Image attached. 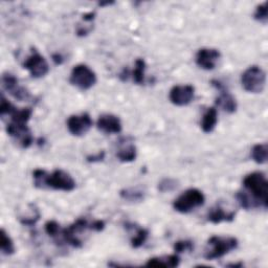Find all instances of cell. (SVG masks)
<instances>
[{
  "instance_id": "1",
  "label": "cell",
  "mask_w": 268,
  "mask_h": 268,
  "mask_svg": "<svg viewBox=\"0 0 268 268\" xmlns=\"http://www.w3.org/2000/svg\"><path fill=\"white\" fill-rule=\"evenodd\" d=\"M34 185L38 189H52L56 191L71 192L76 189V182L67 172L55 170L48 174L45 170L37 169L34 173Z\"/></svg>"
},
{
  "instance_id": "2",
  "label": "cell",
  "mask_w": 268,
  "mask_h": 268,
  "mask_svg": "<svg viewBox=\"0 0 268 268\" xmlns=\"http://www.w3.org/2000/svg\"><path fill=\"white\" fill-rule=\"evenodd\" d=\"M243 186L249 193H251L252 198L259 204V206H263L264 209H267L268 183L264 173L254 172L248 174L244 178Z\"/></svg>"
},
{
  "instance_id": "3",
  "label": "cell",
  "mask_w": 268,
  "mask_h": 268,
  "mask_svg": "<svg viewBox=\"0 0 268 268\" xmlns=\"http://www.w3.org/2000/svg\"><path fill=\"white\" fill-rule=\"evenodd\" d=\"M238 240L234 237L213 236L209 239L207 248L204 254L206 260H215L222 258L238 247Z\"/></svg>"
},
{
  "instance_id": "4",
  "label": "cell",
  "mask_w": 268,
  "mask_h": 268,
  "mask_svg": "<svg viewBox=\"0 0 268 268\" xmlns=\"http://www.w3.org/2000/svg\"><path fill=\"white\" fill-rule=\"evenodd\" d=\"M205 202V197L203 193L198 189H190L186 191L178 197L174 203L173 207L175 211L182 214H188L195 209L202 206Z\"/></svg>"
},
{
  "instance_id": "5",
  "label": "cell",
  "mask_w": 268,
  "mask_h": 268,
  "mask_svg": "<svg viewBox=\"0 0 268 268\" xmlns=\"http://www.w3.org/2000/svg\"><path fill=\"white\" fill-rule=\"evenodd\" d=\"M241 83L246 92L252 94H261L264 91L266 83L265 71L259 66H251L243 73Z\"/></svg>"
},
{
  "instance_id": "6",
  "label": "cell",
  "mask_w": 268,
  "mask_h": 268,
  "mask_svg": "<svg viewBox=\"0 0 268 268\" xmlns=\"http://www.w3.org/2000/svg\"><path fill=\"white\" fill-rule=\"evenodd\" d=\"M70 83L81 91H88L97 83V76L93 69L87 65L79 64L75 66L70 74Z\"/></svg>"
},
{
  "instance_id": "7",
  "label": "cell",
  "mask_w": 268,
  "mask_h": 268,
  "mask_svg": "<svg viewBox=\"0 0 268 268\" xmlns=\"http://www.w3.org/2000/svg\"><path fill=\"white\" fill-rule=\"evenodd\" d=\"M7 133L13 137L23 149L29 148L33 144V134L29 128L26 126V123L11 121V123H9L7 126Z\"/></svg>"
},
{
  "instance_id": "8",
  "label": "cell",
  "mask_w": 268,
  "mask_h": 268,
  "mask_svg": "<svg viewBox=\"0 0 268 268\" xmlns=\"http://www.w3.org/2000/svg\"><path fill=\"white\" fill-rule=\"evenodd\" d=\"M23 67L29 71L31 76L35 79L45 77L49 71V66L45 58L35 49L32 50V53L23 63Z\"/></svg>"
},
{
  "instance_id": "9",
  "label": "cell",
  "mask_w": 268,
  "mask_h": 268,
  "mask_svg": "<svg viewBox=\"0 0 268 268\" xmlns=\"http://www.w3.org/2000/svg\"><path fill=\"white\" fill-rule=\"evenodd\" d=\"M2 81H3L4 88L16 100L25 101L29 99L31 95L28 91L23 86L19 85V81H18V79L14 75L6 73L3 75Z\"/></svg>"
},
{
  "instance_id": "10",
  "label": "cell",
  "mask_w": 268,
  "mask_h": 268,
  "mask_svg": "<svg viewBox=\"0 0 268 268\" xmlns=\"http://www.w3.org/2000/svg\"><path fill=\"white\" fill-rule=\"evenodd\" d=\"M93 126V120L88 113H82L80 115H71L67 121L68 131L75 135L81 136L89 131Z\"/></svg>"
},
{
  "instance_id": "11",
  "label": "cell",
  "mask_w": 268,
  "mask_h": 268,
  "mask_svg": "<svg viewBox=\"0 0 268 268\" xmlns=\"http://www.w3.org/2000/svg\"><path fill=\"white\" fill-rule=\"evenodd\" d=\"M195 88L192 85H177L170 91V101L176 106H187L193 99Z\"/></svg>"
},
{
  "instance_id": "12",
  "label": "cell",
  "mask_w": 268,
  "mask_h": 268,
  "mask_svg": "<svg viewBox=\"0 0 268 268\" xmlns=\"http://www.w3.org/2000/svg\"><path fill=\"white\" fill-rule=\"evenodd\" d=\"M212 84L213 86H215L220 93L219 97L216 99V104L220 107L221 109H223L224 111L228 113L236 112L237 107H238L236 99L226 91L225 87L219 81L213 80Z\"/></svg>"
},
{
  "instance_id": "13",
  "label": "cell",
  "mask_w": 268,
  "mask_h": 268,
  "mask_svg": "<svg viewBox=\"0 0 268 268\" xmlns=\"http://www.w3.org/2000/svg\"><path fill=\"white\" fill-rule=\"evenodd\" d=\"M220 59V52L215 48H201L196 55V64L205 70H212L216 67Z\"/></svg>"
},
{
  "instance_id": "14",
  "label": "cell",
  "mask_w": 268,
  "mask_h": 268,
  "mask_svg": "<svg viewBox=\"0 0 268 268\" xmlns=\"http://www.w3.org/2000/svg\"><path fill=\"white\" fill-rule=\"evenodd\" d=\"M98 129L106 134L120 133L122 131V122L113 114H103L97 123Z\"/></svg>"
},
{
  "instance_id": "15",
  "label": "cell",
  "mask_w": 268,
  "mask_h": 268,
  "mask_svg": "<svg viewBox=\"0 0 268 268\" xmlns=\"http://www.w3.org/2000/svg\"><path fill=\"white\" fill-rule=\"evenodd\" d=\"M236 216V212H225L224 209L217 204L215 207H213L207 214V220L214 224H218L223 221L230 222L233 221Z\"/></svg>"
},
{
  "instance_id": "16",
  "label": "cell",
  "mask_w": 268,
  "mask_h": 268,
  "mask_svg": "<svg viewBox=\"0 0 268 268\" xmlns=\"http://www.w3.org/2000/svg\"><path fill=\"white\" fill-rule=\"evenodd\" d=\"M181 263V259L177 255H171L167 257L152 258L148 260L146 266L148 267H177Z\"/></svg>"
},
{
  "instance_id": "17",
  "label": "cell",
  "mask_w": 268,
  "mask_h": 268,
  "mask_svg": "<svg viewBox=\"0 0 268 268\" xmlns=\"http://www.w3.org/2000/svg\"><path fill=\"white\" fill-rule=\"evenodd\" d=\"M218 121V112L216 108L211 107L205 113L203 114L202 122H201V128L204 133H211L216 127V124Z\"/></svg>"
},
{
  "instance_id": "18",
  "label": "cell",
  "mask_w": 268,
  "mask_h": 268,
  "mask_svg": "<svg viewBox=\"0 0 268 268\" xmlns=\"http://www.w3.org/2000/svg\"><path fill=\"white\" fill-rule=\"evenodd\" d=\"M40 212L38 210V207L36 206L35 204L31 203L29 204V210H28V214H25V215H22L19 217V221L22 225H26V226H33L36 223H37L40 219Z\"/></svg>"
},
{
  "instance_id": "19",
  "label": "cell",
  "mask_w": 268,
  "mask_h": 268,
  "mask_svg": "<svg viewBox=\"0 0 268 268\" xmlns=\"http://www.w3.org/2000/svg\"><path fill=\"white\" fill-rule=\"evenodd\" d=\"M137 155V151H136V147L132 144H129L127 146H125L123 148H121L117 151V158L121 160L122 163H131L133 160H135Z\"/></svg>"
},
{
  "instance_id": "20",
  "label": "cell",
  "mask_w": 268,
  "mask_h": 268,
  "mask_svg": "<svg viewBox=\"0 0 268 268\" xmlns=\"http://www.w3.org/2000/svg\"><path fill=\"white\" fill-rule=\"evenodd\" d=\"M134 236L131 239V246L133 248H138L145 244V242L148 239L149 231L148 229L144 227H137V225H134Z\"/></svg>"
},
{
  "instance_id": "21",
  "label": "cell",
  "mask_w": 268,
  "mask_h": 268,
  "mask_svg": "<svg viewBox=\"0 0 268 268\" xmlns=\"http://www.w3.org/2000/svg\"><path fill=\"white\" fill-rule=\"evenodd\" d=\"M0 247H2V252L4 255L10 256L15 253L14 242L4 228L0 231Z\"/></svg>"
},
{
  "instance_id": "22",
  "label": "cell",
  "mask_w": 268,
  "mask_h": 268,
  "mask_svg": "<svg viewBox=\"0 0 268 268\" xmlns=\"http://www.w3.org/2000/svg\"><path fill=\"white\" fill-rule=\"evenodd\" d=\"M145 70H146L145 61L142 59H137L135 61V67L132 71V78L136 84L142 85L145 83Z\"/></svg>"
},
{
  "instance_id": "23",
  "label": "cell",
  "mask_w": 268,
  "mask_h": 268,
  "mask_svg": "<svg viewBox=\"0 0 268 268\" xmlns=\"http://www.w3.org/2000/svg\"><path fill=\"white\" fill-rule=\"evenodd\" d=\"M121 197L125 200H128L131 202H139L145 199V194L141 191L133 190V189H126L121 191Z\"/></svg>"
},
{
  "instance_id": "24",
  "label": "cell",
  "mask_w": 268,
  "mask_h": 268,
  "mask_svg": "<svg viewBox=\"0 0 268 268\" xmlns=\"http://www.w3.org/2000/svg\"><path fill=\"white\" fill-rule=\"evenodd\" d=\"M252 157L257 164L263 165L267 162V145L258 144L252 150Z\"/></svg>"
},
{
  "instance_id": "25",
  "label": "cell",
  "mask_w": 268,
  "mask_h": 268,
  "mask_svg": "<svg viewBox=\"0 0 268 268\" xmlns=\"http://www.w3.org/2000/svg\"><path fill=\"white\" fill-rule=\"evenodd\" d=\"M237 199H238L240 205L245 210L260 207L259 204L252 198V196L248 195L246 192H238Z\"/></svg>"
},
{
  "instance_id": "26",
  "label": "cell",
  "mask_w": 268,
  "mask_h": 268,
  "mask_svg": "<svg viewBox=\"0 0 268 268\" xmlns=\"http://www.w3.org/2000/svg\"><path fill=\"white\" fill-rule=\"evenodd\" d=\"M178 182L173 178H165L162 182L158 184V190L163 193L172 192L178 188Z\"/></svg>"
},
{
  "instance_id": "27",
  "label": "cell",
  "mask_w": 268,
  "mask_h": 268,
  "mask_svg": "<svg viewBox=\"0 0 268 268\" xmlns=\"http://www.w3.org/2000/svg\"><path fill=\"white\" fill-rule=\"evenodd\" d=\"M255 19L263 24H266L267 23V20H268V12H267V3H263L262 5L258 6L257 9H256V12H255Z\"/></svg>"
},
{
  "instance_id": "28",
  "label": "cell",
  "mask_w": 268,
  "mask_h": 268,
  "mask_svg": "<svg viewBox=\"0 0 268 268\" xmlns=\"http://www.w3.org/2000/svg\"><path fill=\"white\" fill-rule=\"evenodd\" d=\"M61 228L60 225L57 221H53L50 220L48 222H46L45 224V231L48 236H50L51 238H58L61 235Z\"/></svg>"
},
{
  "instance_id": "29",
  "label": "cell",
  "mask_w": 268,
  "mask_h": 268,
  "mask_svg": "<svg viewBox=\"0 0 268 268\" xmlns=\"http://www.w3.org/2000/svg\"><path fill=\"white\" fill-rule=\"evenodd\" d=\"M194 248V244L192 241H188V240H185V241H177L175 244H174V251L176 254H182V253H185V252H191L193 251Z\"/></svg>"
},
{
  "instance_id": "30",
  "label": "cell",
  "mask_w": 268,
  "mask_h": 268,
  "mask_svg": "<svg viewBox=\"0 0 268 268\" xmlns=\"http://www.w3.org/2000/svg\"><path fill=\"white\" fill-rule=\"evenodd\" d=\"M15 109L16 107L12 103H10L4 96H2V102H0V114H2V116H5L6 114L10 115Z\"/></svg>"
},
{
  "instance_id": "31",
  "label": "cell",
  "mask_w": 268,
  "mask_h": 268,
  "mask_svg": "<svg viewBox=\"0 0 268 268\" xmlns=\"http://www.w3.org/2000/svg\"><path fill=\"white\" fill-rule=\"evenodd\" d=\"M104 158H105V152L101 151L98 154L87 156L86 159H87L88 163H99V162H102V160H104Z\"/></svg>"
},
{
  "instance_id": "32",
  "label": "cell",
  "mask_w": 268,
  "mask_h": 268,
  "mask_svg": "<svg viewBox=\"0 0 268 268\" xmlns=\"http://www.w3.org/2000/svg\"><path fill=\"white\" fill-rule=\"evenodd\" d=\"M105 228V222L103 220H95L91 223V229L96 231H101Z\"/></svg>"
},
{
  "instance_id": "33",
  "label": "cell",
  "mask_w": 268,
  "mask_h": 268,
  "mask_svg": "<svg viewBox=\"0 0 268 268\" xmlns=\"http://www.w3.org/2000/svg\"><path fill=\"white\" fill-rule=\"evenodd\" d=\"M52 61L56 64H61L63 62V58L61 55H59V53H56V55L52 56Z\"/></svg>"
}]
</instances>
